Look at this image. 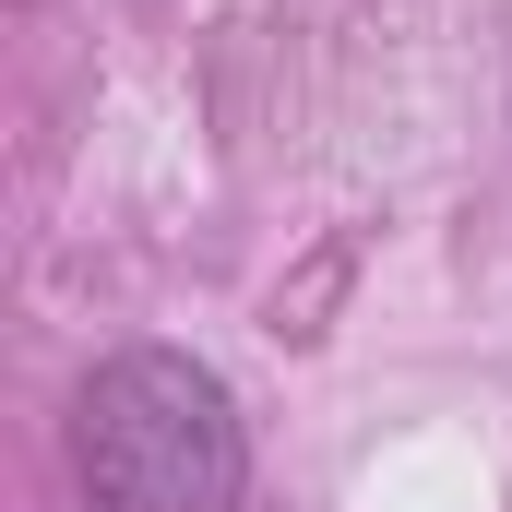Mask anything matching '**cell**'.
<instances>
[{
	"label": "cell",
	"instance_id": "obj_1",
	"mask_svg": "<svg viewBox=\"0 0 512 512\" xmlns=\"http://www.w3.org/2000/svg\"><path fill=\"white\" fill-rule=\"evenodd\" d=\"M84 489H96V512H227L239 501L227 382L167 346L108 358L84 393Z\"/></svg>",
	"mask_w": 512,
	"mask_h": 512
}]
</instances>
